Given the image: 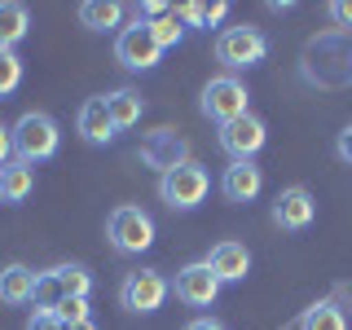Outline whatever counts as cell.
<instances>
[{
    "label": "cell",
    "mask_w": 352,
    "mask_h": 330,
    "mask_svg": "<svg viewBox=\"0 0 352 330\" xmlns=\"http://www.w3.org/2000/svg\"><path fill=\"white\" fill-rule=\"evenodd\" d=\"M62 146V132H58V119L53 115H44V110H27V115L14 124V154L22 163H44V159H53Z\"/></svg>",
    "instance_id": "obj_1"
},
{
    "label": "cell",
    "mask_w": 352,
    "mask_h": 330,
    "mask_svg": "<svg viewBox=\"0 0 352 330\" xmlns=\"http://www.w3.org/2000/svg\"><path fill=\"white\" fill-rule=\"evenodd\" d=\"M198 110H203V119H212L216 128H225V124H234V119L251 115V93L238 75H216V80L203 84Z\"/></svg>",
    "instance_id": "obj_2"
},
{
    "label": "cell",
    "mask_w": 352,
    "mask_h": 330,
    "mask_svg": "<svg viewBox=\"0 0 352 330\" xmlns=\"http://www.w3.org/2000/svg\"><path fill=\"white\" fill-rule=\"evenodd\" d=\"M106 242L119 251V256H141V251H150L154 247L150 212H141L137 203H119L115 212L106 216Z\"/></svg>",
    "instance_id": "obj_3"
},
{
    "label": "cell",
    "mask_w": 352,
    "mask_h": 330,
    "mask_svg": "<svg viewBox=\"0 0 352 330\" xmlns=\"http://www.w3.org/2000/svg\"><path fill=\"white\" fill-rule=\"evenodd\" d=\"M269 58V36L260 27H225L216 36V62L225 66V75L251 71Z\"/></svg>",
    "instance_id": "obj_4"
},
{
    "label": "cell",
    "mask_w": 352,
    "mask_h": 330,
    "mask_svg": "<svg viewBox=\"0 0 352 330\" xmlns=\"http://www.w3.org/2000/svg\"><path fill=\"white\" fill-rule=\"evenodd\" d=\"M212 190V176H207L203 163H181V168H172L168 176H159V198L172 207V212H194L198 203L207 198Z\"/></svg>",
    "instance_id": "obj_5"
},
{
    "label": "cell",
    "mask_w": 352,
    "mask_h": 330,
    "mask_svg": "<svg viewBox=\"0 0 352 330\" xmlns=\"http://www.w3.org/2000/svg\"><path fill=\"white\" fill-rule=\"evenodd\" d=\"M172 295V282L163 278L159 269H132L124 282H119V304L128 308V313H159L163 304H168Z\"/></svg>",
    "instance_id": "obj_6"
},
{
    "label": "cell",
    "mask_w": 352,
    "mask_h": 330,
    "mask_svg": "<svg viewBox=\"0 0 352 330\" xmlns=\"http://www.w3.org/2000/svg\"><path fill=\"white\" fill-rule=\"evenodd\" d=\"M269 141V128H264L260 115H242L234 124H225L216 132V146L229 154V163H256V154Z\"/></svg>",
    "instance_id": "obj_7"
},
{
    "label": "cell",
    "mask_w": 352,
    "mask_h": 330,
    "mask_svg": "<svg viewBox=\"0 0 352 330\" xmlns=\"http://www.w3.org/2000/svg\"><path fill=\"white\" fill-rule=\"evenodd\" d=\"M115 62L124 66V71H154V66L163 62V49L154 44L146 22H132V27H124L115 36Z\"/></svg>",
    "instance_id": "obj_8"
},
{
    "label": "cell",
    "mask_w": 352,
    "mask_h": 330,
    "mask_svg": "<svg viewBox=\"0 0 352 330\" xmlns=\"http://www.w3.org/2000/svg\"><path fill=\"white\" fill-rule=\"evenodd\" d=\"M220 286H225V282L212 273V264H207V260H194V264H185V269L176 273L172 291H176V300L190 304V308H212L220 300Z\"/></svg>",
    "instance_id": "obj_9"
},
{
    "label": "cell",
    "mask_w": 352,
    "mask_h": 330,
    "mask_svg": "<svg viewBox=\"0 0 352 330\" xmlns=\"http://www.w3.org/2000/svg\"><path fill=\"white\" fill-rule=\"evenodd\" d=\"M317 220V198L304 190V185H286L273 198V225L286 229V234H304Z\"/></svg>",
    "instance_id": "obj_10"
},
{
    "label": "cell",
    "mask_w": 352,
    "mask_h": 330,
    "mask_svg": "<svg viewBox=\"0 0 352 330\" xmlns=\"http://www.w3.org/2000/svg\"><path fill=\"white\" fill-rule=\"evenodd\" d=\"M141 163L154 168L159 176H168L172 168L190 163V146H185V137H176L172 128H159V132H150V137L141 141Z\"/></svg>",
    "instance_id": "obj_11"
},
{
    "label": "cell",
    "mask_w": 352,
    "mask_h": 330,
    "mask_svg": "<svg viewBox=\"0 0 352 330\" xmlns=\"http://www.w3.org/2000/svg\"><path fill=\"white\" fill-rule=\"evenodd\" d=\"M75 132H80L88 146H110V141L119 137L115 119H110L106 97H88V102L80 106V115H75Z\"/></svg>",
    "instance_id": "obj_12"
},
{
    "label": "cell",
    "mask_w": 352,
    "mask_h": 330,
    "mask_svg": "<svg viewBox=\"0 0 352 330\" xmlns=\"http://www.w3.org/2000/svg\"><path fill=\"white\" fill-rule=\"evenodd\" d=\"M207 264H212V273L220 282H242L251 273V251L242 247V242H234V238H220L212 251H207Z\"/></svg>",
    "instance_id": "obj_13"
},
{
    "label": "cell",
    "mask_w": 352,
    "mask_h": 330,
    "mask_svg": "<svg viewBox=\"0 0 352 330\" xmlns=\"http://www.w3.org/2000/svg\"><path fill=\"white\" fill-rule=\"evenodd\" d=\"M260 190H264V172L256 163H229L225 176H220V194L229 203H256Z\"/></svg>",
    "instance_id": "obj_14"
},
{
    "label": "cell",
    "mask_w": 352,
    "mask_h": 330,
    "mask_svg": "<svg viewBox=\"0 0 352 330\" xmlns=\"http://www.w3.org/2000/svg\"><path fill=\"white\" fill-rule=\"evenodd\" d=\"M36 278H40V273L27 269L22 260L5 264V269H0V304H9V308L31 304V295H36Z\"/></svg>",
    "instance_id": "obj_15"
},
{
    "label": "cell",
    "mask_w": 352,
    "mask_h": 330,
    "mask_svg": "<svg viewBox=\"0 0 352 330\" xmlns=\"http://www.w3.org/2000/svg\"><path fill=\"white\" fill-rule=\"evenodd\" d=\"M31 36V9L18 0H0V49H18Z\"/></svg>",
    "instance_id": "obj_16"
},
{
    "label": "cell",
    "mask_w": 352,
    "mask_h": 330,
    "mask_svg": "<svg viewBox=\"0 0 352 330\" xmlns=\"http://www.w3.org/2000/svg\"><path fill=\"white\" fill-rule=\"evenodd\" d=\"M106 106H110V119H115V128H137L141 115H146V97L137 93V88H115V93H106Z\"/></svg>",
    "instance_id": "obj_17"
},
{
    "label": "cell",
    "mask_w": 352,
    "mask_h": 330,
    "mask_svg": "<svg viewBox=\"0 0 352 330\" xmlns=\"http://www.w3.org/2000/svg\"><path fill=\"white\" fill-rule=\"evenodd\" d=\"M119 22H124V5H115V0H84L80 5V27L88 31H124Z\"/></svg>",
    "instance_id": "obj_18"
},
{
    "label": "cell",
    "mask_w": 352,
    "mask_h": 330,
    "mask_svg": "<svg viewBox=\"0 0 352 330\" xmlns=\"http://www.w3.org/2000/svg\"><path fill=\"white\" fill-rule=\"evenodd\" d=\"M31 194H36V168H31V163H22V159H14L5 168V203L18 207V203H27Z\"/></svg>",
    "instance_id": "obj_19"
},
{
    "label": "cell",
    "mask_w": 352,
    "mask_h": 330,
    "mask_svg": "<svg viewBox=\"0 0 352 330\" xmlns=\"http://www.w3.org/2000/svg\"><path fill=\"white\" fill-rule=\"evenodd\" d=\"M225 14H229L225 0H212V5H207V0H190V5L176 9V18H181L185 27H203V31H212L216 22H225Z\"/></svg>",
    "instance_id": "obj_20"
},
{
    "label": "cell",
    "mask_w": 352,
    "mask_h": 330,
    "mask_svg": "<svg viewBox=\"0 0 352 330\" xmlns=\"http://www.w3.org/2000/svg\"><path fill=\"white\" fill-rule=\"evenodd\" d=\"M300 330H348V317H344V308H335L330 300H322V304L304 308Z\"/></svg>",
    "instance_id": "obj_21"
},
{
    "label": "cell",
    "mask_w": 352,
    "mask_h": 330,
    "mask_svg": "<svg viewBox=\"0 0 352 330\" xmlns=\"http://www.w3.org/2000/svg\"><path fill=\"white\" fill-rule=\"evenodd\" d=\"M53 273H58L66 300H88V291H93V273H88L84 264H58Z\"/></svg>",
    "instance_id": "obj_22"
},
{
    "label": "cell",
    "mask_w": 352,
    "mask_h": 330,
    "mask_svg": "<svg viewBox=\"0 0 352 330\" xmlns=\"http://www.w3.org/2000/svg\"><path fill=\"white\" fill-rule=\"evenodd\" d=\"M62 300H66V295H62L58 273H53V269H44L40 278H36V295H31L36 313H58V304H62Z\"/></svg>",
    "instance_id": "obj_23"
},
{
    "label": "cell",
    "mask_w": 352,
    "mask_h": 330,
    "mask_svg": "<svg viewBox=\"0 0 352 330\" xmlns=\"http://www.w3.org/2000/svg\"><path fill=\"white\" fill-rule=\"evenodd\" d=\"M146 27H150V36H154L159 49H176V44L185 40V22L176 18V9H172V14H163V18H154V22H146Z\"/></svg>",
    "instance_id": "obj_24"
},
{
    "label": "cell",
    "mask_w": 352,
    "mask_h": 330,
    "mask_svg": "<svg viewBox=\"0 0 352 330\" xmlns=\"http://www.w3.org/2000/svg\"><path fill=\"white\" fill-rule=\"evenodd\" d=\"M22 84V58L18 49H0V102Z\"/></svg>",
    "instance_id": "obj_25"
},
{
    "label": "cell",
    "mask_w": 352,
    "mask_h": 330,
    "mask_svg": "<svg viewBox=\"0 0 352 330\" xmlns=\"http://www.w3.org/2000/svg\"><path fill=\"white\" fill-rule=\"evenodd\" d=\"M58 317H62L66 326H75V322H88L93 313H88V300H62L58 304Z\"/></svg>",
    "instance_id": "obj_26"
},
{
    "label": "cell",
    "mask_w": 352,
    "mask_h": 330,
    "mask_svg": "<svg viewBox=\"0 0 352 330\" xmlns=\"http://www.w3.org/2000/svg\"><path fill=\"white\" fill-rule=\"evenodd\" d=\"M27 330H66V322H62L58 313H36V317L27 322Z\"/></svg>",
    "instance_id": "obj_27"
},
{
    "label": "cell",
    "mask_w": 352,
    "mask_h": 330,
    "mask_svg": "<svg viewBox=\"0 0 352 330\" xmlns=\"http://www.w3.org/2000/svg\"><path fill=\"white\" fill-rule=\"evenodd\" d=\"M14 163V128L0 124V168H9Z\"/></svg>",
    "instance_id": "obj_28"
},
{
    "label": "cell",
    "mask_w": 352,
    "mask_h": 330,
    "mask_svg": "<svg viewBox=\"0 0 352 330\" xmlns=\"http://www.w3.org/2000/svg\"><path fill=\"white\" fill-rule=\"evenodd\" d=\"M335 154H339V159H344L348 168H352V124H348V128L335 137Z\"/></svg>",
    "instance_id": "obj_29"
},
{
    "label": "cell",
    "mask_w": 352,
    "mask_h": 330,
    "mask_svg": "<svg viewBox=\"0 0 352 330\" xmlns=\"http://www.w3.org/2000/svg\"><path fill=\"white\" fill-rule=\"evenodd\" d=\"M330 18H335L339 27H352V0H335V5H330Z\"/></svg>",
    "instance_id": "obj_30"
},
{
    "label": "cell",
    "mask_w": 352,
    "mask_h": 330,
    "mask_svg": "<svg viewBox=\"0 0 352 330\" xmlns=\"http://www.w3.org/2000/svg\"><path fill=\"white\" fill-rule=\"evenodd\" d=\"M185 330H225V326H220L216 317H194V322L185 326Z\"/></svg>",
    "instance_id": "obj_31"
},
{
    "label": "cell",
    "mask_w": 352,
    "mask_h": 330,
    "mask_svg": "<svg viewBox=\"0 0 352 330\" xmlns=\"http://www.w3.org/2000/svg\"><path fill=\"white\" fill-rule=\"evenodd\" d=\"M66 330H97V322L88 317V322H75V326H66Z\"/></svg>",
    "instance_id": "obj_32"
},
{
    "label": "cell",
    "mask_w": 352,
    "mask_h": 330,
    "mask_svg": "<svg viewBox=\"0 0 352 330\" xmlns=\"http://www.w3.org/2000/svg\"><path fill=\"white\" fill-rule=\"evenodd\" d=\"M0 203H5V168H0Z\"/></svg>",
    "instance_id": "obj_33"
}]
</instances>
